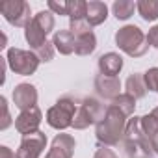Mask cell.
<instances>
[{
  "instance_id": "6da1fadb",
  "label": "cell",
  "mask_w": 158,
  "mask_h": 158,
  "mask_svg": "<svg viewBox=\"0 0 158 158\" xmlns=\"http://www.w3.org/2000/svg\"><path fill=\"white\" fill-rule=\"evenodd\" d=\"M127 115L115 108L114 104L108 106L106 115L95 125V136L99 139V143H102L104 147H114L117 145L123 138H125V130H127Z\"/></svg>"
},
{
  "instance_id": "7a4b0ae2",
  "label": "cell",
  "mask_w": 158,
  "mask_h": 158,
  "mask_svg": "<svg viewBox=\"0 0 158 158\" xmlns=\"http://www.w3.org/2000/svg\"><path fill=\"white\" fill-rule=\"evenodd\" d=\"M123 145L128 158H152V147L151 139L141 130V117H132L127 123Z\"/></svg>"
},
{
  "instance_id": "3957f363",
  "label": "cell",
  "mask_w": 158,
  "mask_h": 158,
  "mask_svg": "<svg viewBox=\"0 0 158 158\" xmlns=\"http://www.w3.org/2000/svg\"><path fill=\"white\" fill-rule=\"evenodd\" d=\"M115 45L130 58H141L149 50L147 35L136 24H127L115 32Z\"/></svg>"
},
{
  "instance_id": "277c9868",
  "label": "cell",
  "mask_w": 158,
  "mask_h": 158,
  "mask_svg": "<svg viewBox=\"0 0 158 158\" xmlns=\"http://www.w3.org/2000/svg\"><path fill=\"white\" fill-rule=\"evenodd\" d=\"M78 106H80V104H78L74 99L61 97L47 112V123H48V127H52L56 130H65V128L73 127V119H74V115L78 112Z\"/></svg>"
},
{
  "instance_id": "5b68a950",
  "label": "cell",
  "mask_w": 158,
  "mask_h": 158,
  "mask_svg": "<svg viewBox=\"0 0 158 158\" xmlns=\"http://www.w3.org/2000/svg\"><path fill=\"white\" fill-rule=\"evenodd\" d=\"M106 110L104 104H101L97 99L93 97H86L80 106H78V112L73 119V128L74 130H84L91 125H97L104 115H106Z\"/></svg>"
},
{
  "instance_id": "8992f818",
  "label": "cell",
  "mask_w": 158,
  "mask_h": 158,
  "mask_svg": "<svg viewBox=\"0 0 158 158\" xmlns=\"http://www.w3.org/2000/svg\"><path fill=\"white\" fill-rule=\"evenodd\" d=\"M6 60H8V65L10 69L15 73V74H21V76H30L37 71L41 60L37 58V54L34 50H23V48H10L8 54H6Z\"/></svg>"
},
{
  "instance_id": "52a82bcc",
  "label": "cell",
  "mask_w": 158,
  "mask_h": 158,
  "mask_svg": "<svg viewBox=\"0 0 158 158\" xmlns=\"http://www.w3.org/2000/svg\"><path fill=\"white\" fill-rule=\"evenodd\" d=\"M0 13L4 15V19L17 28H26L32 23V11L30 4L24 0H2L0 2Z\"/></svg>"
},
{
  "instance_id": "ba28073f",
  "label": "cell",
  "mask_w": 158,
  "mask_h": 158,
  "mask_svg": "<svg viewBox=\"0 0 158 158\" xmlns=\"http://www.w3.org/2000/svg\"><path fill=\"white\" fill-rule=\"evenodd\" d=\"M47 147V134L37 130L34 134L23 136L21 145L17 149V158H39Z\"/></svg>"
},
{
  "instance_id": "9c48e42d",
  "label": "cell",
  "mask_w": 158,
  "mask_h": 158,
  "mask_svg": "<svg viewBox=\"0 0 158 158\" xmlns=\"http://www.w3.org/2000/svg\"><path fill=\"white\" fill-rule=\"evenodd\" d=\"M43 121V114L41 110L35 106V108H30V110H24L17 115L15 119V128L17 132H21L23 136H28V134H34L39 130V125Z\"/></svg>"
},
{
  "instance_id": "30bf717a",
  "label": "cell",
  "mask_w": 158,
  "mask_h": 158,
  "mask_svg": "<svg viewBox=\"0 0 158 158\" xmlns=\"http://www.w3.org/2000/svg\"><path fill=\"white\" fill-rule=\"evenodd\" d=\"M11 97H13V104L21 112L30 110V108H35V104H37V89H35V86L26 84V82L17 84L13 88V95Z\"/></svg>"
},
{
  "instance_id": "8fae6325",
  "label": "cell",
  "mask_w": 158,
  "mask_h": 158,
  "mask_svg": "<svg viewBox=\"0 0 158 158\" xmlns=\"http://www.w3.org/2000/svg\"><path fill=\"white\" fill-rule=\"evenodd\" d=\"M95 91L106 101H115L121 95V80L117 76H104L99 73L95 76Z\"/></svg>"
},
{
  "instance_id": "7c38bea8",
  "label": "cell",
  "mask_w": 158,
  "mask_h": 158,
  "mask_svg": "<svg viewBox=\"0 0 158 158\" xmlns=\"http://www.w3.org/2000/svg\"><path fill=\"white\" fill-rule=\"evenodd\" d=\"M74 147L76 141L71 134H56V138L52 139L50 151L47 152L45 158H73L74 154Z\"/></svg>"
},
{
  "instance_id": "4fadbf2b",
  "label": "cell",
  "mask_w": 158,
  "mask_h": 158,
  "mask_svg": "<svg viewBox=\"0 0 158 158\" xmlns=\"http://www.w3.org/2000/svg\"><path fill=\"white\" fill-rule=\"evenodd\" d=\"M99 73L104 76H117L123 69V58L117 52H106L99 58Z\"/></svg>"
},
{
  "instance_id": "5bb4252c",
  "label": "cell",
  "mask_w": 158,
  "mask_h": 158,
  "mask_svg": "<svg viewBox=\"0 0 158 158\" xmlns=\"http://www.w3.org/2000/svg\"><path fill=\"white\" fill-rule=\"evenodd\" d=\"M52 45L60 54L69 56L76 50V37L73 35L71 30H58L52 37Z\"/></svg>"
},
{
  "instance_id": "9a60e30c",
  "label": "cell",
  "mask_w": 158,
  "mask_h": 158,
  "mask_svg": "<svg viewBox=\"0 0 158 158\" xmlns=\"http://www.w3.org/2000/svg\"><path fill=\"white\" fill-rule=\"evenodd\" d=\"M108 17V6L104 2H101V0H91V2H88V17L86 21L89 23V26H99L106 21Z\"/></svg>"
},
{
  "instance_id": "2e32d148",
  "label": "cell",
  "mask_w": 158,
  "mask_h": 158,
  "mask_svg": "<svg viewBox=\"0 0 158 158\" xmlns=\"http://www.w3.org/2000/svg\"><path fill=\"white\" fill-rule=\"evenodd\" d=\"M74 37H76V50H74V54H78V56H89V54L95 52V48H97V37H95L93 30H88L84 34H78Z\"/></svg>"
},
{
  "instance_id": "e0dca14e",
  "label": "cell",
  "mask_w": 158,
  "mask_h": 158,
  "mask_svg": "<svg viewBox=\"0 0 158 158\" xmlns=\"http://www.w3.org/2000/svg\"><path fill=\"white\" fill-rule=\"evenodd\" d=\"M127 93L132 95L136 101L138 99H143L147 95V84H145V76L141 73H132L128 78H127Z\"/></svg>"
},
{
  "instance_id": "ac0fdd59",
  "label": "cell",
  "mask_w": 158,
  "mask_h": 158,
  "mask_svg": "<svg viewBox=\"0 0 158 158\" xmlns=\"http://www.w3.org/2000/svg\"><path fill=\"white\" fill-rule=\"evenodd\" d=\"M24 39H26V43L30 45L32 50H37L39 47H43V45L47 43V34L32 21V23L24 28Z\"/></svg>"
},
{
  "instance_id": "d6986e66",
  "label": "cell",
  "mask_w": 158,
  "mask_h": 158,
  "mask_svg": "<svg viewBox=\"0 0 158 158\" xmlns=\"http://www.w3.org/2000/svg\"><path fill=\"white\" fill-rule=\"evenodd\" d=\"M136 10L143 21L154 23L158 19V0H139L136 2Z\"/></svg>"
},
{
  "instance_id": "ffe728a7",
  "label": "cell",
  "mask_w": 158,
  "mask_h": 158,
  "mask_svg": "<svg viewBox=\"0 0 158 158\" xmlns=\"http://www.w3.org/2000/svg\"><path fill=\"white\" fill-rule=\"evenodd\" d=\"M67 17L71 23L86 21L88 17V2L84 0H69L67 2Z\"/></svg>"
},
{
  "instance_id": "44dd1931",
  "label": "cell",
  "mask_w": 158,
  "mask_h": 158,
  "mask_svg": "<svg viewBox=\"0 0 158 158\" xmlns=\"http://www.w3.org/2000/svg\"><path fill=\"white\" fill-rule=\"evenodd\" d=\"M136 11V2H130V0H115L112 4V13L117 21H127L134 15Z\"/></svg>"
},
{
  "instance_id": "7402d4cb",
  "label": "cell",
  "mask_w": 158,
  "mask_h": 158,
  "mask_svg": "<svg viewBox=\"0 0 158 158\" xmlns=\"http://www.w3.org/2000/svg\"><path fill=\"white\" fill-rule=\"evenodd\" d=\"M47 35L54 30V26H56V21H54V13L52 11H48V10H43V11H39V13H35L34 15V19H32Z\"/></svg>"
},
{
  "instance_id": "603a6c76",
  "label": "cell",
  "mask_w": 158,
  "mask_h": 158,
  "mask_svg": "<svg viewBox=\"0 0 158 158\" xmlns=\"http://www.w3.org/2000/svg\"><path fill=\"white\" fill-rule=\"evenodd\" d=\"M112 104H114L115 108H119L127 117L132 115L134 110H136V99H134L132 95H128V93H121L115 101H112Z\"/></svg>"
},
{
  "instance_id": "cb8c5ba5",
  "label": "cell",
  "mask_w": 158,
  "mask_h": 158,
  "mask_svg": "<svg viewBox=\"0 0 158 158\" xmlns=\"http://www.w3.org/2000/svg\"><path fill=\"white\" fill-rule=\"evenodd\" d=\"M141 130H143V134H145L149 139H152V138L158 134V115H156L154 112L145 114V115L141 117Z\"/></svg>"
},
{
  "instance_id": "d4e9b609",
  "label": "cell",
  "mask_w": 158,
  "mask_h": 158,
  "mask_svg": "<svg viewBox=\"0 0 158 158\" xmlns=\"http://www.w3.org/2000/svg\"><path fill=\"white\" fill-rule=\"evenodd\" d=\"M54 45H52V41H47L43 47H39L37 50H34L35 54H37V58L43 61V63H47V61H50L52 58H54Z\"/></svg>"
},
{
  "instance_id": "484cf974",
  "label": "cell",
  "mask_w": 158,
  "mask_h": 158,
  "mask_svg": "<svg viewBox=\"0 0 158 158\" xmlns=\"http://www.w3.org/2000/svg\"><path fill=\"white\" fill-rule=\"evenodd\" d=\"M143 76H145L147 89H151V91H156V93H158V67H151Z\"/></svg>"
},
{
  "instance_id": "4316f807",
  "label": "cell",
  "mask_w": 158,
  "mask_h": 158,
  "mask_svg": "<svg viewBox=\"0 0 158 158\" xmlns=\"http://www.w3.org/2000/svg\"><path fill=\"white\" fill-rule=\"evenodd\" d=\"M0 108H2V121H0V130H6L11 125V115L8 110V101L6 97H0Z\"/></svg>"
},
{
  "instance_id": "83f0119b",
  "label": "cell",
  "mask_w": 158,
  "mask_h": 158,
  "mask_svg": "<svg viewBox=\"0 0 158 158\" xmlns=\"http://www.w3.org/2000/svg\"><path fill=\"white\" fill-rule=\"evenodd\" d=\"M47 6H48V11H52L54 15H67V2H54V0H50Z\"/></svg>"
},
{
  "instance_id": "f1b7e54d",
  "label": "cell",
  "mask_w": 158,
  "mask_h": 158,
  "mask_svg": "<svg viewBox=\"0 0 158 158\" xmlns=\"http://www.w3.org/2000/svg\"><path fill=\"white\" fill-rule=\"evenodd\" d=\"M93 158H119V156H117L110 147H104V145H102V147H99V149L95 151Z\"/></svg>"
},
{
  "instance_id": "f546056e",
  "label": "cell",
  "mask_w": 158,
  "mask_h": 158,
  "mask_svg": "<svg viewBox=\"0 0 158 158\" xmlns=\"http://www.w3.org/2000/svg\"><path fill=\"white\" fill-rule=\"evenodd\" d=\"M147 41L151 47L158 48V24H154L152 28H149V34H147Z\"/></svg>"
},
{
  "instance_id": "4dcf8cb0",
  "label": "cell",
  "mask_w": 158,
  "mask_h": 158,
  "mask_svg": "<svg viewBox=\"0 0 158 158\" xmlns=\"http://www.w3.org/2000/svg\"><path fill=\"white\" fill-rule=\"evenodd\" d=\"M0 158H17V152H13L6 145H2V147H0Z\"/></svg>"
},
{
  "instance_id": "1f68e13d",
  "label": "cell",
  "mask_w": 158,
  "mask_h": 158,
  "mask_svg": "<svg viewBox=\"0 0 158 158\" xmlns=\"http://www.w3.org/2000/svg\"><path fill=\"white\" fill-rule=\"evenodd\" d=\"M151 147H152V152H156V154H158V134L151 139Z\"/></svg>"
},
{
  "instance_id": "d6a6232c",
  "label": "cell",
  "mask_w": 158,
  "mask_h": 158,
  "mask_svg": "<svg viewBox=\"0 0 158 158\" xmlns=\"http://www.w3.org/2000/svg\"><path fill=\"white\" fill-rule=\"evenodd\" d=\"M0 48H6V35L2 34V45H0Z\"/></svg>"
},
{
  "instance_id": "836d02e7",
  "label": "cell",
  "mask_w": 158,
  "mask_h": 158,
  "mask_svg": "<svg viewBox=\"0 0 158 158\" xmlns=\"http://www.w3.org/2000/svg\"><path fill=\"white\" fill-rule=\"evenodd\" d=\"M154 114H156V115H158V106H156V110H154Z\"/></svg>"
}]
</instances>
